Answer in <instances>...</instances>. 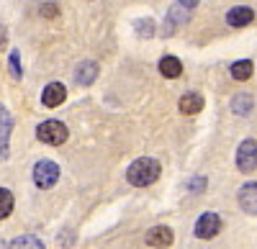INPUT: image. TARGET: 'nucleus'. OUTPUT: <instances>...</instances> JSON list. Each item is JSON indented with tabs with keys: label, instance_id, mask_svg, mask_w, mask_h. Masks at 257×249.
<instances>
[{
	"label": "nucleus",
	"instance_id": "nucleus-10",
	"mask_svg": "<svg viewBox=\"0 0 257 249\" xmlns=\"http://www.w3.org/2000/svg\"><path fill=\"white\" fill-rule=\"evenodd\" d=\"M185 21H188V8L185 6H173V8H170L167 11V18H165V29L160 31L162 36H173L175 34V29L180 26V24H185Z\"/></svg>",
	"mask_w": 257,
	"mask_h": 249
},
{
	"label": "nucleus",
	"instance_id": "nucleus-19",
	"mask_svg": "<svg viewBox=\"0 0 257 249\" xmlns=\"http://www.w3.org/2000/svg\"><path fill=\"white\" fill-rule=\"evenodd\" d=\"M8 72H11L13 80H21V77H24V72H21V54H18V49H13L11 57H8Z\"/></svg>",
	"mask_w": 257,
	"mask_h": 249
},
{
	"label": "nucleus",
	"instance_id": "nucleus-11",
	"mask_svg": "<svg viewBox=\"0 0 257 249\" xmlns=\"http://www.w3.org/2000/svg\"><path fill=\"white\" fill-rule=\"evenodd\" d=\"M254 21V11L249 6H237L226 13V24L234 26V29H242V26H249Z\"/></svg>",
	"mask_w": 257,
	"mask_h": 249
},
{
	"label": "nucleus",
	"instance_id": "nucleus-12",
	"mask_svg": "<svg viewBox=\"0 0 257 249\" xmlns=\"http://www.w3.org/2000/svg\"><path fill=\"white\" fill-rule=\"evenodd\" d=\"M147 244L160 246V249L170 246L173 244V229H170V226H155V229H149L147 231Z\"/></svg>",
	"mask_w": 257,
	"mask_h": 249
},
{
	"label": "nucleus",
	"instance_id": "nucleus-3",
	"mask_svg": "<svg viewBox=\"0 0 257 249\" xmlns=\"http://www.w3.org/2000/svg\"><path fill=\"white\" fill-rule=\"evenodd\" d=\"M59 180V164L52 162V159H41L34 164V182H36V188L41 190H49L54 188Z\"/></svg>",
	"mask_w": 257,
	"mask_h": 249
},
{
	"label": "nucleus",
	"instance_id": "nucleus-25",
	"mask_svg": "<svg viewBox=\"0 0 257 249\" xmlns=\"http://www.w3.org/2000/svg\"><path fill=\"white\" fill-rule=\"evenodd\" d=\"M0 249H8V244H6L3 239H0Z\"/></svg>",
	"mask_w": 257,
	"mask_h": 249
},
{
	"label": "nucleus",
	"instance_id": "nucleus-2",
	"mask_svg": "<svg viewBox=\"0 0 257 249\" xmlns=\"http://www.w3.org/2000/svg\"><path fill=\"white\" fill-rule=\"evenodd\" d=\"M67 136H70L67 126H64L62 121H57V118H49V121H44V123L36 126V139L49 144V147H59V144L67 141Z\"/></svg>",
	"mask_w": 257,
	"mask_h": 249
},
{
	"label": "nucleus",
	"instance_id": "nucleus-14",
	"mask_svg": "<svg viewBox=\"0 0 257 249\" xmlns=\"http://www.w3.org/2000/svg\"><path fill=\"white\" fill-rule=\"evenodd\" d=\"M201 108H203V98H201V93H185V95L180 98V113H185V116H196V113H201Z\"/></svg>",
	"mask_w": 257,
	"mask_h": 249
},
{
	"label": "nucleus",
	"instance_id": "nucleus-20",
	"mask_svg": "<svg viewBox=\"0 0 257 249\" xmlns=\"http://www.w3.org/2000/svg\"><path fill=\"white\" fill-rule=\"evenodd\" d=\"M137 34H139L142 39H152V36H155V21H149V18L137 21Z\"/></svg>",
	"mask_w": 257,
	"mask_h": 249
},
{
	"label": "nucleus",
	"instance_id": "nucleus-22",
	"mask_svg": "<svg viewBox=\"0 0 257 249\" xmlns=\"http://www.w3.org/2000/svg\"><path fill=\"white\" fill-rule=\"evenodd\" d=\"M57 13H59V8L54 3H44V6H41V16L49 18V16H57Z\"/></svg>",
	"mask_w": 257,
	"mask_h": 249
},
{
	"label": "nucleus",
	"instance_id": "nucleus-16",
	"mask_svg": "<svg viewBox=\"0 0 257 249\" xmlns=\"http://www.w3.org/2000/svg\"><path fill=\"white\" fill-rule=\"evenodd\" d=\"M252 72H254V67H252V62H249V59H239V62H234V65H231V77L237 80V82L249 80Z\"/></svg>",
	"mask_w": 257,
	"mask_h": 249
},
{
	"label": "nucleus",
	"instance_id": "nucleus-24",
	"mask_svg": "<svg viewBox=\"0 0 257 249\" xmlns=\"http://www.w3.org/2000/svg\"><path fill=\"white\" fill-rule=\"evenodd\" d=\"M180 6H185V8L190 11V8H196V6H198V0H180Z\"/></svg>",
	"mask_w": 257,
	"mask_h": 249
},
{
	"label": "nucleus",
	"instance_id": "nucleus-7",
	"mask_svg": "<svg viewBox=\"0 0 257 249\" xmlns=\"http://www.w3.org/2000/svg\"><path fill=\"white\" fill-rule=\"evenodd\" d=\"M237 200H239L244 213L257 216V182H244L237 193Z\"/></svg>",
	"mask_w": 257,
	"mask_h": 249
},
{
	"label": "nucleus",
	"instance_id": "nucleus-1",
	"mask_svg": "<svg viewBox=\"0 0 257 249\" xmlns=\"http://www.w3.org/2000/svg\"><path fill=\"white\" fill-rule=\"evenodd\" d=\"M160 162L152 159V157H139L134 159L132 164H128V170H126V180L137 185V188H147V185H152L155 180H160Z\"/></svg>",
	"mask_w": 257,
	"mask_h": 249
},
{
	"label": "nucleus",
	"instance_id": "nucleus-4",
	"mask_svg": "<svg viewBox=\"0 0 257 249\" xmlns=\"http://www.w3.org/2000/svg\"><path fill=\"white\" fill-rule=\"evenodd\" d=\"M237 167L242 172H254L257 170V141L244 139L237 149Z\"/></svg>",
	"mask_w": 257,
	"mask_h": 249
},
{
	"label": "nucleus",
	"instance_id": "nucleus-6",
	"mask_svg": "<svg viewBox=\"0 0 257 249\" xmlns=\"http://www.w3.org/2000/svg\"><path fill=\"white\" fill-rule=\"evenodd\" d=\"M11 131H13V116H11V111L3 106V103H0V159L8 157Z\"/></svg>",
	"mask_w": 257,
	"mask_h": 249
},
{
	"label": "nucleus",
	"instance_id": "nucleus-9",
	"mask_svg": "<svg viewBox=\"0 0 257 249\" xmlns=\"http://www.w3.org/2000/svg\"><path fill=\"white\" fill-rule=\"evenodd\" d=\"M98 62H93V59H85V62H80L77 65V70H75V82L77 85H82V88H88V85H93V82L98 80Z\"/></svg>",
	"mask_w": 257,
	"mask_h": 249
},
{
	"label": "nucleus",
	"instance_id": "nucleus-17",
	"mask_svg": "<svg viewBox=\"0 0 257 249\" xmlns=\"http://www.w3.org/2000/svg\"><path fill=\"white\" fill-rule=\"evenodd\" d=\"M8 249H44V241H41L39 236H31V234H24L18 236L8 244Z\"/></svg>",
	"mask_w": 257,
	"mask_h": 249
},
{
	"label": "nucleus",
	"instance_id": "nucleus-13",
	"mask_svg": "<svg viewBox=\"0 0 257 249\" xmlns=\"http://www.w3.org/2000/svg\"><path fill=\"white\" fill-rule=\"evenodd\" d=\"M180 72H183V65H180V59H178V57L167 54V57L160 59V75H162V77L175 80V77H180Z\"/></svg>",
	"mask_w": 257,
	"mask_h": 249
},
{
	"label": "nucleus",
	"instance_id": "nucleus-5",
	"mask_svg": "<svg viewBox=\"0 0 257 249\" xmlns=\"http://www.w3.org/2000/svg\"><path fill=\"white\" fill-rule=\"evenodd\" d=\"M221 231V218L216 213H203L196 221V236L198 239H213Z\"/></svg>",
	"mask_w": 257,
	"mask_h": 249
},
{
	"label": "nucleus",
	"instance_id": "nucleus-18",
	"mask_svg": "<svg viewBox=\"0 0 257 249\" xmlns=\"http://www.w3.org/2000/svg\"><path fill=\"white\" fill-rule=\"evenodd\" d=\"M13 205H16L13 193H11V190H6V188H0V221L8 218V216L13 213Z\"/></svg>",
	"mask_w": 257,
	"mask_h": 249
},
{
	"label": "nucleus",
	"instance_id": "nucleus-21",
	"mask_svg": "<svg viewBox=\"0 0 257 249\" xmlns=\"http://www.w3.org/2000/svg\"><path fill=\"white\" fill-rule=\"evenodd\" d=\"M188 190H190V193H198V190L203 193V190H206V177H193V180H190V188H188Z\"/></svg>",
	"mask_w": 257,
	"mask_h": 249
},
{
	"label": "nucleus",
	"instance_id": "nucleus-23",
	"mask_svg": "<svg viewBox=\"0 0 257 249\" xmlns=\"http://www.w3.org/2000/svg\"><path fill=\"white\" fill-rule=\"evenodd\" d=\"M6 47H8V31L3 26V21H0V52H3Z\"/></svg>",
	"mask_w": 257,
	"mask_h": 249
},
{
	"label": "nucleus",
	"instance_id": "nucleus-8",
	"mask_svg": "<svg viewBox=\"0 0 257 249\" xmlns=\"http://www.w3.org/2000/svg\"><path fill=\"white\" fill-rule=\"evenodd\" d=\"M64 100H67V88H64L62 82H49L44 88V93H41V103H44L47 108H57Z\"/></svg>",
	"mask_w": 257,
	"mask_h": 249
},
{
	"label": "nucleus",
	"instance_id": "nucleus-15",
	"mask_svg": "<svg viewBox=\"0 0 257 249\" xmlns=\"http://www.w3.org/2000/svg\"><path fill=\"white\" fill-rule=\"evenodd\" d=\"M252 108H254V98L249 93H239V95L231 98V111L237 116H247Z\"/></svg>",
	"mask_w": 257,
	"mask_h": 249
}]
</instances>
